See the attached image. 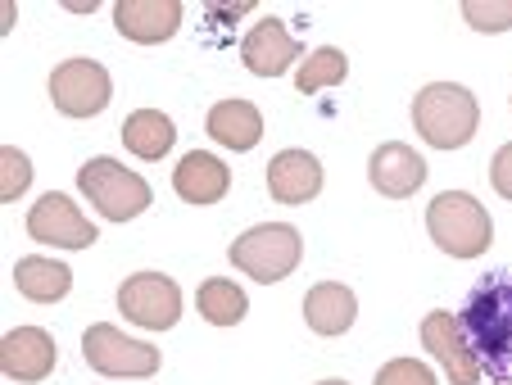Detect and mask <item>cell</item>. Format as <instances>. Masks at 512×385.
I'll return each mask as SVG.
<instances>
[{
	"label": "cell",
	"mask_w": 512,
	"mask_h": 385,
	"mask_svg": "<svg viewBox=\"0 0 512 385\" xmlns=\"http://www.w3.org/2000/svg\"><path fill=\"white\" fill-rule=\"evenodd\" d=\"M463 331L472 345L481 376L512 385V272H494L472 290L463 308Z\"/></svg>",
	"instance_id": "cell-1"
},
{
	"label": "cell",
	"mask_w": 512,
	"mask_h": 385,
	"mask_svg": "<svg viewBox=\"0 0 512 385\" xmlns=\"http://www.w3.org/2000/svg\"><path fill=\"white\" fill-rule=\"evenodd\" d=\"M476 123H481L476 96L458 82H431V87L417 91L413 127L431 150H463L476 136Z\"/></svg>",
	"instance_id": "cell-2"
},
{
	"label": "cell",
	"mask_w": 512,
	"mask_h": 385,
	"mask_svg": "<svg viewBox=\"0 0 512 385\" xmlns=\"http://www.w3.org/2000/svg\"><path fill=\"white\" fill-rule=\"evenodd\" d=\"M368 177H372V186H377L386 200H408V195L422 191L426 164H422V154H417L413 145L386 141V145H377V154H372Z\"/></svg>",
	"instance_id": "cell-14"
},
{
	"label": "cell",
	"mask_w": 512,
	"mask_h": 385,
	"mask_svg": "<svg viewBox=\"0 0 512 385\" xmlns=\"http://www.w3.org/2000/svg\"><path fill=\"white\" fill-rule=\"evenodd\" d=\"M28 186H32V159L19 145H5V150H0V204L19 200Z\"/></svg>",
	"instance_id": "cell-23"
},
{
	"label": "cell",
	"mask_w": 512,
	"mask_h": 385,
	"mask_svg": "<svg viewBox=\"0 0 512 385\" xmlns=\"http://www.w3.org/2000/svg\"><path fill=\"white\" fill-rule=\"evenodd\" d=\"M345 77H349L345 50L322 46V50H313V55H304L300 73H295V87H300V96H318L322 87H340Z\"/></svg>",
	"instance_id": "cell-22"
},
{
	"label": "cell",
	"mask_w": 512,
	"mask_h": 385,
	"mask_svg": "<svg viewBox=\"0 0 512 385\" xmlns=\"http://www.w3.org/2000/svg\"><path fill=\"white\" fill-rule=\"evenodd\" d=\"M0 367H5V376L19 385L46 381V376L55 372V336L41 327L5 331V340H0Z\"/></svg>",
	"instance_id": "cell-12"
},
{
	"label": "cell",
	"mask_w": 512,
	"mask_h": 385,
	"mask_svg": "<svg viewBox=\"0 0 512 385\" xmlns=\"http://www.w3.org/2000/svg\"><path fill=\"white\" fill-rule=\"evenodd\" d=\"M123 145L136 154V159H145V164H159V159L177 145V127L164 109H136V114H127V123H123Z\"/></svg>",
	"instance_id": "cell-19"
},
{
	"label": "cell",
	"mask_w": 512,
	"mask_h": 385,
	"mask_svg": "<svg viewBox=\"0 0 512 385\" xmlns=\"http://www.w3.org/2000/svg\"><path fill=\"white\" fill-rule=\"evenodd\" d=\"M50 100H55L59 114L68 118H96L105 114V105L114 100V82H109V68L96 59H64L50 73Z\"/></svg>",
	"instance_id": "cell-6"
},
{
	"label": "cell",
	"mask_w": 512,
	"mask_h": 385,
	"mask_svg": "<svg viewBox=\"0 0 512 385\" xmlns=\"http://www.w3.org/2000/svg\"><path fill=\"white\" fill-rule=\"evenodd\" d=\"M422 345L431 349V358H440L449 385H476L481 363H476L472 345H467V331L454 313H445V308H440V313H426L422 318Z\"/></svg>",
	"instance_id": "cell-10"
},
{
	"label": "cell",
	"mask_w": 512,
	"mask_h": 385,
	"mask_svg": "<svg viewBox=\"0 0 512 385\" xmlns=\"http://www.w3.org/2000/svg\"><path fill=\"white\" fill-rule=\"evenodd\" d=\"M118 313H123L132 327L145 331H168L182 318V290L173 277L164 272H136L118 286Z\"/></svg>",
	"instance_id": "cell-7"
},
{
	"label": "cell",
	"mask_w": 512,
	"mask_h": 385,
	"mask_svg": "<svg viewBox=\"0 0 512 385\" xmlns=\"http://www.w3.org/2000/svg\"><path fill=\"white\" fill-rule=\"evenodd\" d=\"M358 318V299L349 286L340 281H318V286L304 295V322L318 336H345Z\"/></svg>",
	"instance_id": "cell-18"
},
{
	"label": "cell",
	"mask_w": 512,
	"mask_h": 385,
	"mask_svg": "<svg viewBox=\"0 0 512 385\" xmlns=\"http://www.w3.org/2000/svg\"><path fill=\"white\" fill-rule=\"evenodd\" d=\"M14 286L28 295L32 304H59L73 290V272L59 259H19L14 263Z\"/></svg>",
	"instance_id": "cell-20"
},
{
	"label": "cell",
	"mask_w": 512,
	"mask_h": 385,
	"mask_svg": "<svg viewBox=\"0 0 512 385\" xmlns=\"http://www.w3.org/2000/svg\"><path fill=\"white\" fill-rule=\"evenodd\" d=\"M490 182H494V191H499L503 200H512V141H508V145H499V154H494Z\"/></svg>",
	"instance_id": "cell-26"
},
{
	"label": "cell",
	"mask_w": 512,
	"mask_h": 385,
	"mask_svg": "<svg viewBox=\"0 0 512 385\" xmlns=\"http://www.w3.org/2000/svg\"><path fill=\"white\" fill-rule=\"evenodd\" d=\"M78 191L87 195L100 209V218H109V222H132L155 204L150 182H145L141 173H132V168H123L118 159H109V154L87 159V164L78 168Z\"/></svg>",
	"instance_id": "cell-4"
},
{
	"label": "cell",
	"mask_w": 512,
	"mask_h": 385,
	"mask_svg": "<svg viewBox=\"0 0 512 385\" xmlns=\"http://www.w3.org/2000/svg\"><path fill=\"white\" fill-rule=\"evenodd\" d=\"M82 358H87L100 376H155L159 363H164L155 345L123 336V331L109 327V322H96V327L82 331Z\"/></svg>",
	"instance_id": "cell-8"
},
{
	"label": "cell",
	"mask_w": 512,
	"mask_h": 385,
	"mask_svg": "<svg viewBox=\"0 0 512 385\" xmlns=\"http://www.w3.org/2000/svg\"><path fill=\"white\" fill-rule=\"evenodd\" d=\"M227 186H232V168L209 150H191L173 168V191L186 204H218L227 195Z\"/></svg>",
	"instance_id": "cell-16"
},
{
	"label": "cell",
	"mask_w": 512,
	"mask_h": 385,
	"mask_svg": "<svg viewBox=\"0 0 512 385\" xmlns=\"http://www.w3.org/2000/svg\"><path fill=\"white\" fill-rule=\"evenodd\" d=\"M241 59L254 77H281L295 59L304 64L300 41L290 37V28L281 19H259L241 41Z\"/></svg>",
	"instance_id": "cell-13"
},
{
	"label": "cell",
	"mask_w": 512,
	"mask_h": 385,
	"mask_svg": "<svg viewBox=\"0 0 512 385\" xmlns=\"http://www.w3.org/2000/svg\"><path fill=\"white\" fill-rule=\"evenodd\" d=\"M195 308H200V318L209 322V327H236V322L250 313V299H245V290L236 286V281L209 277L195 290Z\"/></svg>",
	"instance_id": "cell-21"
},
{
	"label": "cell",
	"mask_w": 512,
	"mask_h": 385,
	"mask_svg": "<svg viewBox=\"0 0 512 385\" xmlns=\"http://www.w3.org/2000/svg\"><path fill=\"white\" fill-rule=\"evenodd\" d=\"M426 231L431 241L449 254V259H476L490 250L494 222L485 213V204L467 191H440L426 204Z\"/></svg>",
	"instance_id": "cell-3"
},
{
	"label": "cell",
	"mask_w": 512,
	"mask_h": 385,
	"mask_svg": "<svg viewBox=\"0 0 512 385\" xmlns=\"http://www.w3.org/2000/svg\"><path fill=\"white\" fill-rule=\"evenodd\" d=\"M268 191L277 204H309L322 191V164L309 150H281L268 164Z\"/></svg>",
	"instance_id": "cell-15"
},
{
	"label": "cell",
	"mask_w": 512,
	"mask_h": 385,
	"mask_svg": "<svg viewBox=\"0 0 512 385\" xmlns=\"http://www.w3.org/2000/svg\"><path fill=\"white\" fill-rule=\"evenodd\" d=\"M204 132L223 145V150L245 154L263 141V114H259V105H250V100H223V105L209 109Z\"/></svg>",
	"instance_id": "cell-17"
},
{
	"label": "cell",
	"mask_w": 512,
	"mask_h": 385,
	"mask_svg": "<svg viewBox=\"0 0 512 385\" xmlns=\"http://www.w3.org/2000/svg\"><path fill=\"white\" fill-rule=\"evenodd\" d=\"M318 385H349V381H318Z\"/></svg>",
	"instance_id": "cell-28"
},
{
	"label": "cell",
	"mask_w": 512,
	"mask_h": 385,
	"mask_svg": "<svg viewBox=\"0 0 512 385\" xmlns=\"http://www.w3.org/2000/svg\"><path fill=\"white\" fill-rule=\"evenodd\" d=\"M463 19L476 32H508L512 28V0H463Z\"/></svg>",
	"instance_id": "cell-24"
},
{
	"label": "cell",
	"mask_w": 512,
	"mask_h": 385,
	"mask_svg": "<svg viewBox=\"0 0 512 385\" xmlns=\"http://www.w3.org/2000/svg\"><path fill=\"white\" fill-rule=\"evenodd\" d=\"M0 28H5V32L14 28V5H5V10H0Z\"/></svg>",
	"instance_id": "cell-27"
},
{
	"label": "cell",
	"mask_w": 512,
	"mask_h": 385,
	"mask_svg": "<svg viewBox=\"0 0 512 385\" xmlns=\"http://www.w3.org/2000/svg\"><path fill=\"white\" fill-rule=\"evenodd\" d=\"M28 231H32V241L59 245V250H87V245L100 241L96 222L59 191L41 195V200L28 209Z\"/></svg>",
	"instance_id": "cell-9"
},
{
	"label": "cell",
	"mask_w": 512,
	"mask_h": 385,
	"mask_svg": "<svg viewBox=\"0 0 512 385\" xmlns=\"http://www.w3.org/2000/svg\"><path fill=\"white\" fill-rule=\"evenodd\" d=\"M300 259H304V236L290 222H259V227H250L245 236L232 241V268H241L245 277L263 281V286L290 277L300 268Z\"/></svg>",
	"instance_id": "cell-5"
},
{
	"label": "cell",
	"mask_w": 512,
	"mask_h": 385,
	"mask_svg": "<svg viewBox=\"0 0 512 385\" xmlns=\"http://www.w3.org/2000/svg\"><path fill=\"white\" fill-rule=\"evenodd\" d=\"M182 0H118L114 28L136 46H159L182 28Z\"/></svg>",
	"instance_id": "cell-11"
},
{
	"label": "cell",
	"mask_w": 512,
	"mask_h": 385,
	"mask_svg": "<svg viewBox=\"0 0 512 385\" xmlns=\"http://www.w3.org/2000/svg\"><path fill=\"white\" fill-rule=\"evenodd\" d=\"M372 385H440V381H435V372L422 358H390Z\"/></svg>",
	"instance_id": "cell-25"
}]
</instances>
